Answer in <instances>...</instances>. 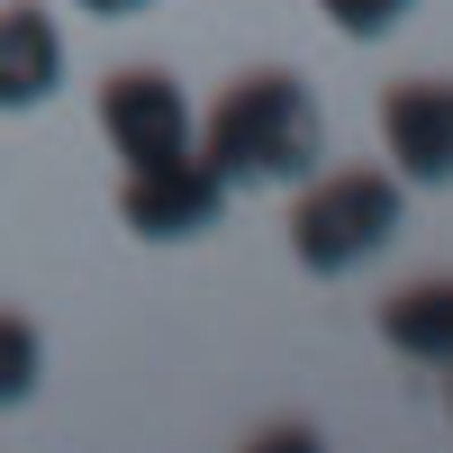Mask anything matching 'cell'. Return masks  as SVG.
<instances>
[{"label": "cell", "instance_id": "obj_11", "mask_svg": "<svg viewBox=\"0 0 453 453\" xmlns=\"http://www.w3.org/2000/svg\"><path fill=\"white\" fill-rule=\"evenodd\" d=\"M444 372H453V363H444Z\"/></svg>", "mask_w": 453, "mask_h": 453}, {"label": "cell", "instance_id": "obj_1", "mask_svg": "<svg viewBox=\"0 0 453 453\" xmlns=\"http://www.w3.org/2000/svg\"><path fill=\"white\" fill-rule=\"evenodd\" d=\"M318 100L299 73H236L200 119V155L218 164L226 191H263V181H309L318 173Z\"/></svg>", "mask_w": 453, "mask_h": 453}, {"label": "cell", "instance_id": "obj_8", "mask_svg": "<svg viewBox=\"0 0 453 453\" xmlns=\"http://www.w3.org/2000/svg\"><path fill=\"white\" fill-rule=\"evenodd\" d=\"M36 381H46V345H36V326L19 309H0V408H19Z\"/></svg>", "mask_w": 453, "mask_h": 453}, {"label": "cell", "instance_id": "obj_4", "mask_svg": "<svg viewBox=\"0 0 453 453\" xmlns=\"http://www.w3.org/2000/svg\"><path fill=\"white\" fill-rule=\"evenodd\" d=\"M100 136L119 145V164H164V155H191L200 145V119H191L173 73L127 64V73L100 82Z\"/></svg>", "mask_w": 453, "mask_h": 453}, {"label": "cell", "instance_id": "obj_7", "mask_svg": "<svg viewBox=\"0 0 453 453\" xmlns=\"http://www.w3.org/2000/svg\"><path fill=\"white\" fill-rule=\"evenodd\" d=\"M381 345L408 354V363H435V372L453 363V281H444V273L381 299Z\"/></svg>", "mask_w": 453, "mask_h": 453}, {"label": "cell", "instance_id": "obj_3", "mask_svg": "<svg viewBox=\"0 0 453 453\" xmlns=\"http://www.w3.org/2000/svg\"><path fill=\"white\" fill-rule=\"evenodd\" d=\"M119 218L145 245H191V236H209V226L226 218V181H218V164L200 155V145L191 155H164V164H127Z\"/></svg>", "mask_w": 453, "mask_h": 453}, {"label": "cell", "instance_id": "obj_10", "mask_svg": "<svg viewBox=\"0 0 453 453\" xmlns=\"http://www.w3.org/2000/svg\"><path fill=\"white\" fill-rule=\"evenodd\" d=\"M73 10H91V19H136L145 0H73Z\"/></svg>", "mask_w": 453, "mask_h": 453}, {"label": "cell", "instance_id": "obj_5", "mask_svg": "<svg viewBox=\"0 0 453 453\" xmlns=\"http://www.w3.org/2000/svg\"><path fill=\"white\" fill-rule=\"evenodd\" d=\"M381 145H390L399 181H453V82H390Z\"/></svg>", "mask_w": 453, "mask_h": 453}, {"label": "cell", "instance_id": "obj_6", "mask_svg": "<svg viewBox=\"0 0 453 453\" xmlns=\"http://www.w3.org/2000/svg\"><path fill=\"white\" fill-rule=\"evenodd\" d=\"M64 82V36L36 0H10L0 10V109H36Z\"/></svg>", "mask_w": 453, "mask_h": 453}, {"label": "cell", "instance_id": "obj_9", "mask_svg": "<svg viewBox=\"0 0 453 453\" xmlns=\"http://www.w3.org/2000/svg\"><path fill=\"white\" fill-rule=\"evenodd\" d=\"M318 10L345 27V36H390L408 10H418V0H318Z\"/></svg>", "mask_w": 453, "mask_h": 453}, {"label": "cell", "instance_id": "obj_2", "mask_svg": "<svg viewBox=\"0 0 453 453\" xmlns=\"http://www.w3.org/2000/svg\"><path fill=\"white\" fill-rule=\"evenodd\" d=\"M399 236V173L381 164H335V173H309L290 200V254L309 273H354Z\"/></svg>", "mask_w": 453, "mask_h": 453}]
</instances>
